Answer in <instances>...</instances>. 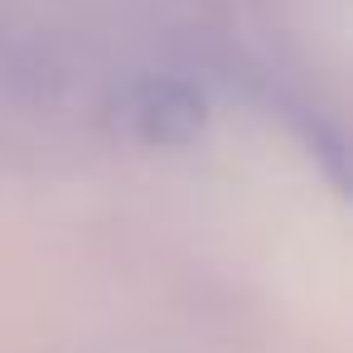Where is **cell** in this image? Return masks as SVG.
Returning <instances> with one entry per match:
<instances>
[{
    "label": "cell",
    "instance_id": "6da1fadb",
    "mask_svg": "<svg viewBox=\"0 0 353 353\" xmlns=\"http://www.w3.org/2000/svg\"><path fill=\"white\" fill-rule=\"evenodd\" d=\"M117 126L141 145H189L208 126V102L184 78H136L117 97Z\"/></svg>",
    "mask_w": 353,
    "mask_h": 353
}]
</instances>
